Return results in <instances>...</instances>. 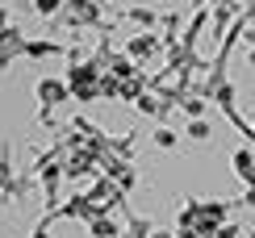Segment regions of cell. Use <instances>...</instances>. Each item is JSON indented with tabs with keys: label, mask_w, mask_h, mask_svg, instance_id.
Segmentation results:
<instances>
[{
	"label": "cell",
	"mask_w": 255,
	"mask_h": 238,
	"mask_svg": "<svg viewBox=\"0 0 255 238\" xmlns=\"http://www.w3.org/2000/svg\"><path fill=\"white\" fill-rule=\"evenodd\" d=\"M38 96H42V105L50 109L55 101H63V96H67V88H63L59 80H42V84H38Z\"/></svg>",
	"instance_id": "1"
},
{
	"label": "cell",
	"mask_w": 255,
	"mask_h": 238,
	"mask_svg": "<svg viewBox=\"0 0 255 238\" xmlns=\"http://www.w3.org/2000/svg\"><path fill=\"white\" fill-rule=\"evenodd\" d=\"M34 4H38V13H55V8H59V0H34Z\"/></svg>",
	"instance_id": "2"
}]
</instances>
